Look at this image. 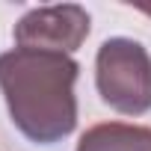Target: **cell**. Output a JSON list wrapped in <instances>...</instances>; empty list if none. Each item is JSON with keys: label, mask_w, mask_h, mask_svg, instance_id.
<instances>
[{"label": "cell", "mask_w": 151, "mask_h": 151, "mask_svg": "<svg viewBox=\"0 0 151 151\" xmlns=\"http://www.w3.org/2000/svg\"><path fill=\"white\" fill-rule=\"evenodd\" d=\"M80 65L68 53L15 47L0 53V92L12 124L36 145H56L77 127Z\"/></svg>", "instance_id": "1"}, {"label": "cell", "mask_w": 151, "mask_h": 151, "mask_svg": "<svg viewBox=\"0 0 151 151\" xmlns=\"http://www.w3.org/2000/svg\"><path fill=\"white\" fill-rule=\"evenodd\" d=\"M77 151H151V127L104 122L80 136Z\"/></svg>", "instance_id": "4"}, {"label": "cell", "mask_w": 151, "mask_h": 151, "mask_svg": "<svg viewBox=\"0 0 151 151\" xmlns=\"http://www.w3.org/2000/svg\"><path fill=\"white\" fill-rule=\"evenodd\" d=\"M95 86L101 101L122 116H142L151 110V53L142 42L116 36L98 47Z\"/></svg>", "instance_id": "2"}, {"label": "cell", "mask_w": 151, "mask_h": 151, "mask_svg": "<svg viewBox=\"0 0 151 151\" xmlns=\"http://www.w3.org/2000/svg\"><path fill=\"white\" fill-rule=\"evenodd\" d=\"M89 12L77 3L36 6L15 24V45L27 50L74 53L89 36Z\"/></svg>", "instance_id": "3"}]
</instances>
